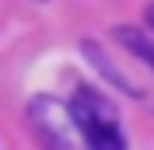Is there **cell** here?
<instances>
[{"mask_svg": "<svg viewBox=\"0 0 154 150\" xmlns=\"http://www.w3.org/2000/svg\"><path fill=\"white\" fill-rule=\"evenodd\" d=\"M81 49H84V56L91 59V63H95L98 70H102V74H105V77H109V80H112L116 87H119V91H126V94H130V98H137V94H140V91H137L133 84H130V80H126V74H119V70H116V66L109 63L105 56H102V49H98L95 42H84V46H81Z\"/></svg>", "mask_w": 154, "mask_h": 150, "instance_id": "5", "label": "cell"}, {"mask_svg": "<svg viewBox=\"0 0 154 150\" xmlns=\"http://www.w3.org/2000/svg\"><path fill=\"white\" fill-rule=\"evenodd\" d=\"M84 143L88 150H126L123 143V133L116 122H98V126H84Z\"/></svg>", "mask_w": 154, "mask_h": 150, "instance_id": "3", "label": "cell"}, {"mask_svg": "<svg viewBox=\"0 0 154 150\" xmlns=\"http://www.w3.org/2000/svg\"><path fill=\"white\" fill-rule=\"evenodd\" d=\"M70 115H74V122L81 129H84V126H98V122H116L112 105H109L105 98H98L95 91H88V87H81V91L74 94Z\"/></svg>", "mask_w": 154, "mask_h": 150, "instance_id": "2", "label": "cell"}, {"mask_svg": "<svg viewBox=\"0 0 154 150\" xmlns=\"http://www.w3.org/2000/svg\"><path fill=\"white\" fill-rule=\"evenodd\" d=\"M147 21H151V25H154V7H151V10H147Z\"/></svg>", "mask_w": 154, "mask_h": 150, "instance_id": "6", "label": "cell"}, {"mask_svg": "<svg viewBox=\"0 0 154 150\" xmlns=\"http://www.w3.org/2000/svg\"><path fill=\"white\" fill-rule=\"evenodd\" d=\"M116 38H119L137 59H144V63L154 70V42H151L140 28H133V25H119V28H116Z\"/></svg>", "mask_w": 154, "mask_h": 150, "instance_id": "4", "label": "cell"}, {"mask_svg": "<svg viewBox=\"0 0 154 150\" xmlns=\"http://www.w3.org/2000/svg\"><path fill=\"white\" fill-rule=\"evenodd\" d=\"M28 115L35 122V129L42 133V140L49 143V150H81L84 147V133L74 122L70 108L56 105L53 98H35L28 105Z\"/></svg>", "mask_w": 154, "mask_h": 150, "instance_id": "1", "label": "cell"}]
</instances>
